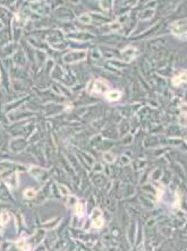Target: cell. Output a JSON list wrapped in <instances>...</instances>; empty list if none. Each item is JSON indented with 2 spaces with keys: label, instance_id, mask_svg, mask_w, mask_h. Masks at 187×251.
I'll return each instance as SVG.
<instances>
[{
  "label": "cell",
  "instance_id": "8fae6325",
  "mask_svg": "<svg viewBox=\"0 0 187 251\" xmlns=\"http://www.w3.org/2000/svg\"><path fill=\"white\" fill-rule=\"evenodd\" d=\"M80 22H83V23H86V24H89V23L91 22V17H90L87 14H85V15H80Z\"/></svg>",
  "mask_w": 187,
  "mask_h": 251
},
{
  "label": "cell",
  "instance_id": "5b68a950",
  "mask_svg": "<svg viewBox=\"0 0 187 251\" xmlns=\"http://www.w3.org/2000/svg\"><path fill=\"white\" fill-rule=\"evenodd\" d=\"M186 81H187V74L182 72L179 76L175 77L174 79H173V85H174V86H180L182 84H184V83H186Z\"/></svg>",
  "mask_w": 187,
  "mask_h": 251
},
{
  "label": "cell",
  "instance_id": "277c9868",
  "mask_svg": "<svg viewBox=\"0 0 187 251\" xmlns=\"http://www.w3.org/2000/svg\"><path fill=\"white\" fill-rule=\"evenodd\" d=\"M121 97V92L117 91V90H112V91H109L106 94V98L110 102H115V101H118Z\"/></svg>",
  "mask_w": 187,
  "mask_h": 251
},
{
  "label": "cell",
  "instance_id": "8992f818",
  "mask_svg": "<svg viewBox=\"0 0 187 251\" xmlns=\"http://www.w3.org/2000/svg\"><path fill=\"white\" fill-rule=\"evenodd\" d=\"M9 218H10V216H9L8 211H1V215H0V222H1V224L5 225L9 221Z\"/></svg>",
  "mask_w": 187,
  "mask_h": 251
},
{
  "label": "cell",
  "instance_id": "e0dca14e",
  "mask_svg": "<svg viewBox=\"0 0 187 251\" xmlns=\"http://www.w3.org/2000/svg\"><path fill=\"white\" fill-rule=\"evenodd\" d=\"M2 227H3V225H2V224H0V232L2 231Z\"/></svg>",
  "mask_w": 187,
  "mask_h": 251
},
{
  "label": "cell",
  "instance_id": "9a60e30c",
  "mask_svg": "<svg viewBox=\"0 0 187 251\" xmlns=\"http://www.w3.org/2000/svg\"><path fill=\"white\" fill-rule=\"evenodd\" d=\"M118 28H120V25H119L118 23H115V24L111 25V29H113V31H115V29H118Z\"/></svg>",
  "mask_w": 187,
  "mask_h": 251
},
{
  "label": "cell",
  "instance_id": "7c38bea8",
  "mask_svg": "<svg viewBox=\"0 0 187 251\" xmlns=\"http://www.w3.org/2000/svg\"><path fill=\"white\" fill-rule=\"evenodd\" d=\"M68 205H70V206H76V205H77V199L75 198L74 196L68 197Z\"/></svg>",
  "mask_w": 187,
  "mask_h": 251
},
{
  "label": "cell",
  "instance_id": "2e32d148",
  "mask_svg": "<svg viewBox=\"0 0 187 251\" xmlns=\"http://www.w3.org/2000/svg\"><path fill=\"white\" fill-rule=\"evenodd\" d=\"M182 110L185 114H187V104H182Z\"/></svg>",
  "mask_w": 187,
  "mask_h": 251
},
{
  "label": "cell",
  "instance_id": "6da1fadb",
  "mask_svg": "<svg viewBox=\"0 0 187 251\" xmlns=\"http://www.w3.org/2000/svg\"><path fill=\"white\" fill-rule=\"evenodd\" d=\"M91 85H93V87H90V92L94 93V94H106L109 91L108 83L102 79H96L94 81H91Z\"/></svg>",
  "mask_w": 187,
  "mask_h": 251
},
{
  "label": "cell",
  "instance_id": "52a82bcc",
  "mask_svg": "<svg viewBox=\"0 0 187 251\" xmlns=\"http://www.w3.org/2000/svg\"><path fill=\"white\" fill-rule=\"evenodd\" d=\"M36 196V191L34 189H26L24 191V197L27 199H32Z\"/></svg>",
  "mask_w": 187,
  "mask_h": 251
},
{
  "label": "cell",
  "instance_id": "7a4b0ae2",
  "mask_svg": "<svg viewBox=\"0 0 187 251\" xmlns=\"http://www.w3.org/2000/svg\"><path fill=\"white\" fill-rule=\"evenodd\" d=\"M93 227L94 228H101L103 224H104V220L101 216V211H99L98 208L94 211L93 213Z\"/></svg>",
  "mask_w": 187,
  "mask_h": 251
},
{
  "label": "cell",
  "instance_id": "ba28073f",
  "mask_svg": "<svg viewBox=\"0 0 187 251\" xmlns=\"http://www.w3.org/2000/svg\"><path fill=\"white\" fill-rule=\"evenodd\" d=\"M75 211H76V214L78 215V216H82L83 214H84V211H85V206L80 202V204H77L76 206H75Z\"/></svg>",
  "mask_w": 187,
  "mask_h": 251
},
{
  "label": "cell",
  "instance_id": "30bf717a",
  "mask_svg": "<svg viewBox=\"0 0 187 251\" xmlns=\"http://www.w3.org/2000/svg\"><path fill=\"white\" fill-rule=\"evenodd\" d=\"M103 159H106L108 163H113L116 156H115L113 154H111V153H104V154H103Z\"/></svg>",
  "mask_w": 187,
  "mask_h": 251
},
{
  "label": "cell",
  "instance_id": "9c48e42d",
  "mask_svg": "<svg viewBox=\"0 0 187 251\" xmlns=\"http://www.w3.org/2000/svg\"><path fill=\"white\" fill-rule=\"evenodd\" d=\"M17 246L19 249H22V251H30L31 250V246H28L25 243V241H18L17 242Z\"/></svg>",
  "mask_w": 187,
  "mask_h": 251
},
{
  "label": "cell",
  "instance_id": "3957f363",
  "mask_svg": "<svg viewBox=\"0 0 187 251\" xmlns=\"http://www.w3.org/2000/svg\"><path fill=\"white\" fill-rule=\"evenodd\" d=\"M135 52H136V50L134 49L133 47H128V48H126V49L122 51V53H121L122 59H124L125 61H131L134 57H135Z\"/></svg>",
  "mask_w": 187,
  "mask_h": 251
},
{
  "label": "cell",
  "instance_id": "5bb4252c",
  "mask_svg": "<svg viewBox=\"0 0 187 251\" xmlns=\"http://www.w3.org/2000/svg\"><path fill=\"white\" fill-rule=\"evenodd\" d=\"M59 190L61 191V194H63L64 196H67V195L69 194V191H68V189H67L66 187H64V185H59Z\"/></svg>",
  "mask_w": 187,
  "mask_h": 251
},
{
  "label": "cell",
  "instance_id": "4fadbf2b",
  "mask_svg": "<svg viewBox=\"0 0 187 251\" xmlns=\"http://www.w3.org/2000/svg\"><path fill=\"white\" fill-rule=\"evenodd\" d=\"M180 123H182L183 126H186L187 127V114L183 113V114L180 116Z\"/></svg>",
  "mask_w": 187,
  "mask_h": 251
}]
</instances>
